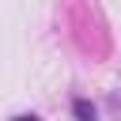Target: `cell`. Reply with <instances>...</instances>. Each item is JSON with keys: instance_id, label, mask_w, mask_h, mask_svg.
Returning <instances> with one entry per match:
<instances>
[{"instance_id": "3", "label": "cell", "mask_w": 121, "mask_h": 121, "mask_svg": "<svg viewBox=\"0 0 121 121\" xmlns=\"http://www.w3.org/2000/svg\"><path fill=\"white\" fill-rule=\"evenodd\" d=\"M11 121H38L34 113H19V117H11Z\"/></svg>"}, {"instance_id": "1", "label": "cell", "mask_w": 121, "mask_h": 121, "mask_svg": "<svg viewBox=\"0 0 121 121\" xmlns=\"http://www.w3.org/2000/svg\"><path fill=\"white\" fill-rule=\"evenodd\" d=\"M72 117H76V121H95L98 110H95L91 98H72Z\"/></svg>"}, {"instance_id": "2", "label": "cell", "mask_w": 121, "mask_h": 121, "mask_svg": "<svg viewBox=\"0 0 121 121\" xmlns=\"http://www.w3.org/2000/svg\"><path fill=\"white\" fill-rule=\"evenodd\" d=\"M106 106H110V110H113V117L121 121V98H117V95H110V98H106Z\"/></svg>"}]
</instances>
